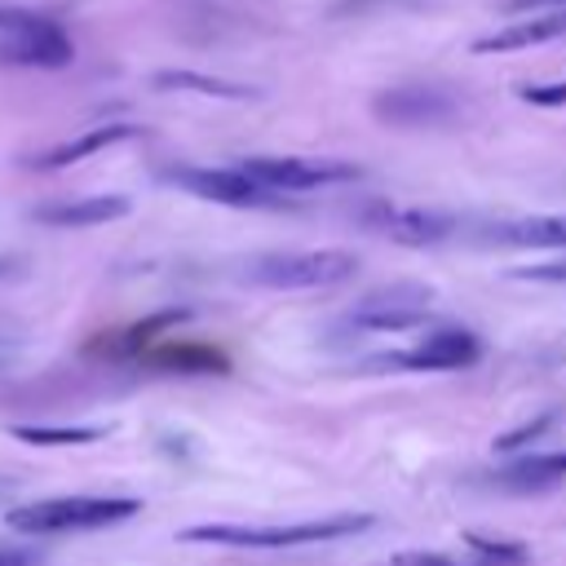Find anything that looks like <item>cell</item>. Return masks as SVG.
I'll use <instances>...</instances> for the list:
<instances>
[{"mask_svg": "<svg viewBox=\"0 0 566 566\" xmlns=\"http://www.w3.org/2000/svg\"><path fill=\"white\" fill-rule=\"evenodd\" d=\"M376 526L371 513H327L314 522H292V526H230V522H208V526H186L177 539L186 544H221V548H301V544H323V539H345Z\"/></svg>", "mask_w": 566, "mask_h": 566, "instance_id": "cell-1", "label": "cell"}, {"mask_svg": "<svg viewBox=\"0 0 566 566\" xmlns=\"http://www.w3.org/2000/svg\"><path fill=\"white\" fill-rule=\"evenodd\" d=\"M133 513H142V500L133 495H53V500L9 509L4 522L18 535H57V531L115 526V522H128Z\"/></svg>", "mask_w": 566, "mask_h": 566, "instance_id": "cell-2", "label": "cell"}, {"mask_svg": "<svg viewBox=\"0 0 566 566\" xmlns=\"http://www.w3.org/2000/svg\"><path fill=\"white\" fill-rule=\"evenodd\" d=\"M358 256L345 248H310V252H265L256 261H248L243 279L256 287H279V292H296V287H332L354 279Z\"/></svg>", "mask_w": 566, "mask_h": 566, "instance_id": "cell-3", "label": "cell"}, {"mask_svg": "<svg viewBox=\"0 0 566 566\" xmlns=\"http://www.w3.org/2000/svg\"><path fill=\"white\" fill-rule=\"evenodd\" d=\"M243 177H252L256 186L287 195V190H318V186H336V181H358L363 168L354 159H332V155H248L234 164Z\"/></svg>", "mask_w": 566, "mask_h": 566, "instance_id": "cell-4", "label": "cell"}, {"mask_svg": "<svg viewBox=\"0 0 566 566\" xmlns=\"http://www.w3.org/2000/svg\"><path fill=\"white\" fill-rule=\"evenodd\" d=\"M433 310V287L424 283H389V287H376L367 296H358L345 314V323L354 332H376V336H394V332H411V327H424Z\"/></svg>", "mask_w": 566, "mask_h": 566, "instance_id": "cell-5", "label": "cell"}, {"mask_svg": "<svg viewBox=\"0 0 566 566\" xmlns=\"http://www.w3.org/2000/svg\"><path fill=\"white\" fill-rule=\"evenodd\" d=\"M75 57V44L71 35L44 18V13H31L22 9L18 22L9 31H0V62L4 66H40V71H57V66H71Z\"/></svg>", "mask_w": 566, "mask_h": 566, "instance_id": "cell-6", "label": "cell"}, {"mask_svg": "<svg viewBox=\"0 0 566 566\" xmlns=\"http://www.w3.org/2000/svg\"><path fill=\"white\" fill-rule=\"evenodd\" d=\"M482 358V340L469 327H433L411 349H394L371 358V367L385 371H460Z\"/></svg>", "mask_w": 566, "mask_h": 566, "instance_id": "cell-7", "label": "cell"}, {"mask_svg": "<svg viewBox=\"0 0 566 566\" xmlns=\"http://www.w3.org/2000/svg\"><path fill=\"white\" fill-rule=\"evenodd\" d=\"M358 221H367V230H376L394 243H407V248H433V243L455 234V217L429 212V208H398V203H385V199L363 203Z\"/></svg>", "mask_w": 566, "mask_h": 566, "instance_id": "cell-8", "label": "cell"}, {"mask_svg": "<svg viewBox=\"0 0 566 566\" xmlns=\"http://www.w3.org/2000/svg\"><path fill=\"white\" fill-rule=\"evenodd\" d=\"M371 111L380 124H394V128H424V124H442L455 115V97L438 84H394V88H380L371 97Z\"/></svg>", "mask_w": 566, "mask_h": 566, "instance_id": "cell-9", "label": "cell"}, {"mask_svg": "<svg viewBox=\"0 0 566 566\" xmlns=\"http://www.w3.org/2000/svg\"><path fill=\"white\" fill-rule=\"evenodd\" d=\"M168 181H177L181 190H190L208 203H226V208H279L283 203L274 190L256 186L239 168H172Z\"/></svg>", "mask_w": 566, "mask_h": 566, "instance_id": "cell-10", "label": "cell"}, {"mask_svg": "<svg viewBox=\"0 0 566 566\" xmlns=\"http://www.w3.org/2000/svg\"><path fill=\"white\" fill-rule=\"evenodd\" d=\"M186 318H190V310H177V305L172 310H155V314H146V318H137V323H128L119 332L97 336L93 345H84V354H97V358H142L146 345H155L164 332H172Z\"/></svg>", "mask_w": 566, "mask_h": 566, "instance_id": "cell-11", "label": "cell"}, {"mask_svg": "<svg viewBox=\"0 0 566 566\" xmlns=\"http://www.w3.org/2000/svg\"><path fill=\"white\" fill-rule=\"evenodd\" d=\"M128 199L124 195H84V199H62V203H40L35 221L40 226H57V230H88V226H106L128 217Z\"/></svg>", "mask_w": 566, "mask_h": 566, "instance_id": "cell-12", "label": "cell"}, {"mask_svg": "<svg viewBox=\"0 0 566 566\" xmlns=\"http://www.w3.org/2000/svg\"><path fill=\"white\" fill-rule=\"evenodd\" d=\"M133 137H142V128H137V124H97V128H88V133H80V137H71V142H62V146H49V150L31 155V159H27V168H35V172L71 168V164H80V159H88V155H97V150H106V146L133 142Z\"/></svg>", "mask_w": 566, "mask_h": 566, "instance_id": "cell-13", "label": "cell"}, {"mask_svg": "<svg viewBox=\"0 0 566 566\" xmlns=\"http://www.w3.org/2000/svg\"><path fill=\"white\" fill-rule=\"evenodd\" d=\"M142 367L150 371H168V376H226L230 371V358L212 345H199V340H168V345H155L150 354L137 358Z\"/></svg>", "mask_w": 566, "mask_h": 566, "instance_id": "cell-14", "label": "cell"}, {"mask_svg": "<svg viewBox=\"0 0 566 566\" xmlns=\"http://www.w3.org/2000/svg\"><path fill=\"white\" fill-rule=\"evenodd\" d=\"M557 35H566V13L513 18L509 27H500L491 35H478L473 53H513V49H531V44H544V40H557Z\"/></svg>", "mask_w": 566, "mask_h": 566, "instance_id": "cell-15", "label": "cell"}, {"mask_svg": "<svg viewBox=\"0 0 566 566\" xmlns=\"http://www.w3.org/2000/svg\"><path fill=\"white\" fill-rule=\"evenodd\" d=\"M491 243L504 248H566V217H517L486 226Z\"/></svg>", "mask_w": 566, "mask_h": 566, "instance_id": "cell-16", "label": "cell"}, {"mask_svg": "<svg viewBox=\"0 0 566 566\" xmlns=\"http://www.w3.org/2000/svg\"><path fill=\"white\" fill-rule=\"evenodd\" d=\"M557 482H566V451H535L495 473V486L504 491H544Z\"/></svg>", "mask_w": 566, "mask_h": 566, "instance_id": "cell-17", "label": "cell"}, {"mask_svg": "<svg viewBox=\"0 0 566 566\" xmlns=\"http://www.w3.org/2000/svg\"><path fill=\"white\" fill-rule=\"evenodd\" d=\"M150 84L164 93H203V97H221V102H256L261 97V88H252V84L217 80V75H199V71H155Z\"/></svg>", "mask_w": 566, "mask_h": 566, "instance_id": "cell-18", "label": "cell"}, {"mask_svg": "<svg viewBox=\"0 0 566 566\" xmlns=\"http://www.w3.org/2000/svg\"><path fill=\"white\" fill-rule=\"evenodd\" d=\"M9 433L31 447H88L106 438V424H13Z\"/></svg>", "mask_w": 566, "mask_h": 566, "instance_id": "cell-19", "label": "cell"}, {"mask_svg": "<svg viewBox=\"0 0 566 566\" xmlns=\"http://www.w3.org/2000/svg\"><path fill=\"white\" fill-rule=\"evenodd\" d=\"M464 544L478 553V562H491V566H526V562H531V548H526L522 539H495V535L469 531Z\"/></svg>", "mask_w": 566, "mask_h": 566, "instance_id": "cell-20", "label": "cell"}, {"mask_svg": "<svg viewBox=\"0 0 566 566\" xmlns=\"http://www.w3.org/2000/svg\"><path fill=\"white\" fill-rule=\"evenodd\" d=\"M553 411H544V416H535V420H526V424H517V429H504L500 438H495V451H517V447H526V442H539L548 429H553Z\"/></svg>", "mask_w": 566, "mask_h": 566, "instance_id": "cell-21", "label": "cell"}, {"mask_svg": "<svg viewBox=\"0 0 566 566\" xmlns=\"http://www.w3.org/2000/svg\"><path fill=\"white\" fill-rule=\"evenodd\" d=\"M517 97L531 102V106H566V80H557V84H526V88H517Z\"/></svg>", "mask_w": 566, "mask_h": 566, "instance_id": "cell-22", "label": "cell"}, {"mask_svg": "<svg viewBox=\"0 0 566 566\" xmlns=\"http://www.w3.org/2000/svg\"><path fill=\"white\" fill-rule=\"evenodd\" d=\"M394 566H491V562H460V557H447V553H420V548H407L394 557Z\"/></svg>", "mask_w": 566, "mask_h": 566, "instance_id": "cell-23", "label": "cell"}, {"mask_svg": "<svg viewBox=\"0 0 566 566\" xmlns=\"http://www.w3.org/2000/svg\"><path fill=\"white\" fill-rule=\"evenodd\" d=\"M509 18H522V13H566V0H504L500 4Z\"/></svg>", "mask_w": 566, "mask_h": 566, "instance_id": "cell-24", "label": "cell"}, {"mask_svg": "<svg viewBox=\"0 0 566 566\" xmlns=\"http://www.w3.org/2000/svg\"><path fill=\"white\" fill-rule=\"evenodd\" d=\"M513 279H531V283H566V261L526 265V270H513Z\"/></svg>", "mask_w": 566, "mask_h": 566, "instance_id": "cell-25", "label": "cell"}, {"mask_svg": "<svg viewBox=\"0 0 566 566\" xmlns=\"http://www.w3.org/2000/svg\"><path fill=\"white\" fill-rule=\"evenodd\" d=\"M35 562V553H27V548H0V566H31Z\"/></svg>", "mask_w": 566, "mask_h": 566, "instance_id": "cell-26", "label": "cell"}, {"mask_svg": "<svg viewBox=\"0 0 566 566\" xmlns=\"http://www.w3.org/2000/svg\"><path fill=\"white\" fill-rule=\"evenodd\" d=\"M18 13H22V9H4V4H0V31H9V27L18 22Z\"/></svg>", "mask_w": 566, "mask_h": 566, "instance_id": "cell-27", "label": "cell"}]
</instances>
